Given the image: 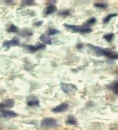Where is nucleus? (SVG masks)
<instances>
[{"instance_id": "nucleus-1", "label": "nucleus", "mask_w": 118, "mask_h": 130, "mask_svg": "<svg viewBox=\"0 0 118 130\" xmlns=\"http://www.w3.org/2000/svg\"><path fill=\"white\" fill-rule=\"evenodd\" d=\"M64 26L66 28L68 31L73 32V33H77V32H81V33H86L88 34L92 32V29L89 27H85L83 26H77V25H72V24H64Z\"/></svg>"}, {"instance_id": "nucleus-2", "label": "nucleus", "mask_w": 118, "mask_h": 130, "mask_svg": "<svg viewBox=\"0 0 118 130\" xmlns=\"http://www.w3.org/2000/svg\"><path fill=\"white\" fill-rule=\"evenodd\" d=\"M60 87L62 90L66 94H72L77 91V88L75 85L72 84H66V83H61Z\"/></svg>"}, {"instance_id": "nucleus-3", "label": "nucleus", "mask_w": 118, "mask_h": 130, "mask_svg": "<svg viewBox=\"0 0 118 130\" xmlns=\"http://www.w3.org/2000/svg\"><path fill=\"white\" fill-rule=\"evenodd\" d=\"M41 125L43 127H55L58 125V123L57 121L54 118H45L41 121Z\"/></svg>"}, {"instance_id": "nucleus-4", "label": "nucleus", "mask_w": 118, "mask_h": 130, "mask_svg": "<svg viewBox=\"0 0 118 130\" xmlns=\"http://www.w3.org/2000/svg\"><path fill=\"white\" fill-rule=\"evenodd\" d=\"M101 56H105L110 59H118V52L112 49L102 48Z\"/></svg>"}, {"instance_id": "nucleus-5", "label": "nucleus", "mask_w": 118, "mask_h": 130, "mask_svg": "<svg viewBox=\"0 0 118 130\" xmlns=\"http://www.w3.org/2000/svg\"><path fill=\"white\" fill-rule=\"evenodd\" d=\"M20 45V41L16 38H14L11 40L3 41V46L6 48H10L12 46H18Z\"/></svg>"}, {"instance_id": "nucleus-6", "label": "nucleus", "mask_w": 118, "mask_h": 130, "mask_svg": "<svg viewBox=\"0 0 118 130\" xmlns=\"http://www.w3.org/2000/svg\"><path fill=\"white\" fill-rule=\"evenodd\" d=\"M26 48L28 49L29 51L31 52H36V51H39L41 49H43L45 48V45L43 43H38L36 45H25Z\"/></svg>"}, {"instance_id": "nucleus-7", "label": "nucleus", "mask_w": 118, "mask_h": 130, "mask_svg": "<svg viewBox=\"0 0 118 130\" xmlns=\"http://www.w3.org/2000/svg\"><path fill=\"white\" fill-rule=\"evenodd\" d=\"M69 105L67 103H62L52 109V111L55 113H60L65 112L68 109Z\"/></svg>"}, {"instance_id": "nucleus-8", "label": "nucleus", "mask_w": 118, "mask_h": 130, "mask_svg": "<svg viewBox=\"0 0 118 130\" xmlns=\"http://www.w3.org/2000/svg\"><path fill=\"white\" fill-rule=\"evenodd\" d=\"M17 114L13 110H0V118H14Z\"/></svg>"}, {"instance_id": "nucleus-9", "label": "nucleus", "mask_w": 118, "mask_h": 130, "mask_svg": "<svg viewBox=\"0 0 118 130\" xmlns=\"http://www.w3.org/2000/svg\"><path fill=\"white\" fill-rule=\"evenodd\" d=\"M57 10V7L55 5H49V6H47L43 11V13L46 15H49V14H51L53 13L56 12Z\"/></svg>"}, {"instance_id": "nucleus-10", "label": "nucleus", "mask_w": 118, "mask_h": 130, "mask_svg": "<svg viewBox=\"0 0 118 130\" xmlns=\"http://www.w3.org/2000/svg\"><path fill=\"white\" fill-rule=\"evenodd\" d=\"M39 39H40V40L42 41L43 43H45V44L50 45L52 43V40H51V38H50L48 35H46V34H41V35L40 36Z\"/></svg>"}, {"instance_id": "nucleus-11", "label": "nucleus", "mask_w": 118, "mask_h": 130, "mask_svg": "<svg viewBox=\"0 0 118 130\" xmlns=\"http://www.w3.org/2000/svg\"><path fill=\"white\" fill-rule=\"evenodd\" d=\"M27 105L30 107H36V106H39V101L36 99H30L27 101Z\"/></svg>"}, {"instance_id": "nucleus-12", "label": "nucleus", "mask_w": 118, "mask_h": 130, "mask_svg": "<svg viewBox=\"0 0 118 130\" xmlns=\"http://www.w3.org/2000/svg\"><path fill=\"white\" fill-rule=\"evenodd\" d=\"M96 22V18L92 17L91 18V19H89V20H87V21L84 23L83 26H85V27H89V26H90L93 25V24H95Z\"/></svg>"}, {"instance_id": "nucleus-13", "label": "nucleus", "mask_w": 118, "mask_h": 130, "mask_svg": "<svg viewBox=\"0 0 118 130\" xmlns=\"http://www.w3.org/2000/svg\"><path fill=\"white\" fill-rule=\"evenodd\" d=\"M108 87L110 89L113 91L114 93L118 95V82L113 83V84L108 86Z\"/></svg>"}, {"instance_id": "nucleus-14", "label": "nucleus", "mask_w": 118, "mask_h": 130, "mask_svg": "<svg viewBox=\"0 0 118 130\" xmlns=\"http://www.w3.org/2000/svg\"><path fill=\"white\" fill-rule=\"evenodd\" d=\"M60 32V30H57L56 28H49L47 30V33L48 36L56 35V34H58Z\"/></svg>"}, {"instance_id": "nucleus-15", "label": "nucleus", "mask_w": 118, "mask_h": 130, "mask_svg": "<svg viewBox=\"0 0 118 130\" xmlns=\"http://www.w3.org/2000/svg\"><path fill=\"white\" fill-rule=\"evenodd\" d=\"M117 16V13H112V14H108V16H106L104 19V20H103V23H104V24H107V23H108V22H110V21L111 19H113V17H115Z\"/></svg>"}, {"instance_id": "nucleus-16", "label": "nucleus", "mask_w": 118, "mask_h": 130, "mask_svg": "<svg viewBox=\"0 0 118 130\" xmlns=\"http://www.w3.org/2000/svg\"><path fill=\"white\" fill-rule=\"evenodd\" d=\"M19 34L22 36L24 37H28L31 36L33 35V32H31L30 30H22V32H21L19 33Z\"/></svg>"}, {"instance_id": "nucleus-17", "label": "nucleus", "mask_w": 118, "mask_h": 130, "mask_svg": "<svg viewBox=\"0 0 118 130\" xmlns=\"http://www.w3.org/2000/svg\"><path fill=\"white\" fill-rule=\"evenodd\" d=\"M66 124H69V125H76V124H77V120L74 116H71L66 120Z\"/></svg>"}, {"instance_id": "nucleus-18", "label": "nucleus", "mask_w": 118, "mask_h": 130, "mask_svg": "<svg viewBox=\"0 0 118 130\" xmlns=\"http://www.w3.org/2000/svg\"><path fill=\"white\" fill-rule=\"evenodd\" d=\"M113 37H114V34L110 33L104 35V36H103V38H104L105 40H106L108 42H111V41H112V40L113 39Z\"/></svg>"}, {"instance_id": "nucleus-19", "label": "nucleus", "mask_w": 118, "mask_h": 130, "mask_svg": "<svg viewBox=\"0 0 118 130\" xmlns=\"http://www.w3.org/2000/svg\"><path fill=\"white\" fill-rule=\"evenodd\" d=\"M70 14V10H62L60 11L58 13V15L62 17H68Z\"/></svg>"}, {"instance_id": "nucleus-20", "label": "nucleus", "mask_w": 118, "mask_h": 130, "mask_svg": "<svg viewBox=\"0 0 118 130\" xmlns=\"http://www.w3.org/2000/svg\"><path fill=\"white\" fill-rule=\"evenodd\" d=\"M5 105L7 108H12L14 105V102L13 99H7L5 101Z\"/></svg>"}, {"instance_id": "nucleus-21", "label": "nucleus", "mask_w": 118, "mask_h": 130, "mask_svg": "<svg viewBox=\"0 0 118 130\" xmlns=\"http://www.w3.org/2000/svg\"><path fill=\"white\" fill-rule=\"evenodd\" d=\"M7 31L9 32H10V33H16V32H17L18 31H19V28H18L17 26H14V24H12V25H11V26L9 28Z\"/></svg>"}, {"instance_id": "nucleus-22", "label": "nucleus", "mask_w": 118, "mask_h": 130, "mask_svg": "<svg viewBox=\"0 0 118 130\" xmlns=\"http://www.w3.org/2000/svg\"><path fill=\"white\" fill-rule=\"evenodd\" d=\"M94 5L96 7L98 8H101V9H105L108 7V5L105 3H100V2H98V3H95Z\"/></svg>"}, {"instance_id": "nucleus-23", "label": "nucleus", "mask_w": 118, "mask_h": 130, "mask_svg": "<svg viewBox=\"0 0 118 130\" xmlns=\"http://www.w3.org/2000/svg\"><path fill=\"white\" fill-rule=\"evenodd\" d=\"M35 3L34 1H31V0H25V1H23L22 2V5H25V6H31V5H33Z\"/></svg>"}, {"instance_id": "nucleus-24", "label": "nucleus", "mask_w": 118, "mask_h": 130, "mask_svg": "<svg viewBox=\"0 0 118 130\" xmlns=\"http://www.w3.org/2000/svg\"><path fill=\"white\" fill-rule=\"evenodd\" d=\"M42 24H43L42 21H38V22H35L34 26H37V27H39V26L42 25Z\"/></svg>"}, {"instance_id": "nucleus-25", "label": "nucleus", "mask_w": 118, "mask_h": 130, "mask_svg": "<svg viewBox=\"0 0 118 130\" xmlns=\"http://www.w3.org/2000/svg\"><path fill=\"white\" fill-rule=\"evenodd\" d=\"M6 108V105H5V103H0V108Z\"/></svg>"}, {"instance_id": "nucleus-26", "label": "nucleus", "mask_w": 118, "mask_h": 130, "mask_svg": "<svg viewBox=\"0 0 118 130\" xmlns=\"http://www.w3.org/2000/svg\"><path fill=\"white\" fill-rule=\"evenodd\" d=\"M82 47H83V44L82 43H79V44L77 45V48H78V49H81Z\"/></svg>"}]
</instances>
